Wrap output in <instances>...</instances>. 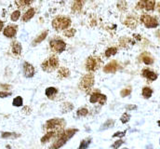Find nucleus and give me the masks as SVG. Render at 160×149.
Masks as SVG:
<instances>
[{
	"mask_svg": "<svg viewBox=\"0 0 160 149\" xmlns=\"http://www.w3.org/2000/svg\"><path fill=\"white\" fill-rule=\"evenodd\" d=\"M78 131V129H68L66 131H62L57 136V139L49 146V149H60L61 147H62L71 138H73L76 135Z\"/></svg>",
	"mask_w": 160,
	"mask_h": 149,
	"instance_id": "f257e3e1",
	"label": "nucleus"
},
{
	"mask_svg": "<svg viewBox=\"0 0 160 149\" xmlns=\"http://www.w3.org/2000/svg\"><path fill=\"white\" fill-rule=\"evenodd\" d=\"M66 126V122L63 118H52L48 119L43 126V130L46 132H54L56 134H60L64 127Z\"/></svg>",
	"mask_w": 160,
	"mask_h": 149,
	"instance_id": "f03ea898",
	"label": "nucleus"
},
{
	"mask_svg": "<svg viewBox=\"0 0 160 149\" xmlns=\"http://www.w3.org/2000/svg\"><path fill=\"white\" fill-rule=\"evenodd\" d=\"M41 67L47 73L53 72L54 70H56L59 67V59H58V57H56L55 55L49 56L47 60H45L42 63Z\"/></svg>",
	"mask_w": 160,
	"mask_h": 149,
	"instance_id": "7ed1b4c3",
	"label": "nucleus"
},
{
	"mask_svg": "<svg viewBox=\"0 0 160 149\" xmlns=\"http://www.w3.org/2000/svg\"><path fill=\"white\" fill-rule=\"evenodd\" d=\"M72 22L68 17H63V16H59L56 17L52 21V26L55 30L61 31V30H66L68 27H70Z\"/></svg>",
	"mask_w": 160,
	"mask_h": 149,
	"instance_id": "20e7f679",
	"label": "nucleus"
},
{
	"mask_svg": "<svg viewBox=\"0 0 160 149\" xmlns=\"http://www.w3.org/2000/svg\"><path fill=\"white\" fill-rule=\"evenodd\" d=\"M94 85V75L92 74H87L83 76L80 81V88L83 90H89Z\"/></svg>",
	"mask_w": 160,
	"mask_h": 149,
	"instance_id": "39448f33",
	"label": "nucleus"
},
{
	"mask_svg": "<svg viewBox=\"0 0 160 149\" xmlns=\"http://www.w3.org/2000/svg\"><path fill=\"white\" fill-rule=\"evenodd\" d=\"M49 47L52 51H54L56 53H61L65 50L66 44L64 41H62L61 39H52L49 42Z\"/></svg>",
	"mask_w": 160,
	"mask_h": 149,
	"instance_id": "423d86ee",
	"label": "nucleus"
},
{
	"mask_svg": "<svg viewBox=\"0 0 160 149\" xmlns=\"http://www.w3.org/2000/svg\"><path fill=\"white\" fill-rule=\"evenodd\" d=\"M141 21L145 25V27H147V28H156L159 24V23L156 17H152V16L146 15V14L142 15L141 17Z\"/></svg>",
	"mask_w": 160,
	"mask_h": 149,
	"instance_id": "0eeeda50",
	"label": "nucleus"
},
{
	"mask_svg": "<svg viewBox=\"0 0 160 149\" xmlns=\"http://www.w3.org/2000/svg\"><path fill=\"white\" fill-rule=\"evenodd\" d=\"M100 64H101V61L99 58L90 56L88 58V60L86 62V69L89 72H93L99 68Z\"/></svg>",
	"mask_w": 160,
	"mask_h": 149,
	"instance_id": "6e6552de",
	"label": "nucleus"
},
{
	"mask_svg": "<svg viewBox=\"0 0 160 149\" xmlns=\"http://www.w3.org/2000/svg\"><path fill=\"white\" fill-rule=\"evenodd\" d=\"M155 0H140L137 4V8L151 11L155 9Z\"/></svg>",
	"mask_w": 160,
	"mask_h": 149,
	"instance_id": "1a4fd4ad",
	"label": "nucleus"
},
{
	"mask_svg": "<svg viewBox=\"0 0 160 149\" xmlns=\"http://www.w3.org/2000/svg\"><path fill=\"white\" fill-rule=\"evenodd\" d=\"M106 101H107V97H106L104 94L100 93V92H98V91L92 93L91 96H90V98H89V102H90L91 104L99 103V104L102 105H105Z\"/></svg>",
	"mask_w": 160,
	"mask_h": 149,
	"instance_id": "9d476101",
	"label": "nucleus"
},
{
	"mask_svg": "<svg viewBox=\"0 0 160 149\" xmlns=\"http://www.w3.org/2000/svg\"><path fill=\"white\" fill-rule=\"evenodd\" d=\"M22 69H23V74H24L25 77L31 78V77H33V76L35 75V72H36V71H35L34 66H33L31 64H29V63H27V62L23 63Z\"/></svg>",
	"mask_w": 160,
	"mask_h": 149,
	"instance_id": "9b49d317",
	"label": "nucleus"
},
{
	"mask_svg": "<svg viewBox=\"0 0 160 149\" xmlns=\"http://www.w3.org/2000/svg\"><path fill=\"white\" fill-rule=\"evenodd\" d=\"M118 69V62L112 61V62H110L109 64H107L104 66L103 71H104V73H115V72H117Z\"/></svg>",
	"mask_w": 160,
	"mask_h": 149,
	"instance_id": "f8f14e48",
	"label": "nucleus"
},
{
	"mask_svg": "<svg viewBox=\"0 0 160 149\" xmlns=\"http://www.w3.org/2000/svg\"><path fill=\"white\" fill-rule=\"evenodd\" d=\"M16 33H17V26H15V25H8V27L5 28L3 34H4L5 37L11 38V37H15Z\"/></svg>",
	"mask_w": 160,
	"mask_h": 149,
	"instance_id": "ddd939ff",
	"label": "nucleus"
},
{
	"mask_svg": "<svg viewBox=\"0 0 160 149\" xmlns=\"http://www.w3.org/2000/svg\"><path fill=\"white\" fill-rule=\"evenodd\" d=\"M142 74L143 77L147 78L150 81H155L158 79V74H156L155 72H153L152 70H149V69H143L142 72Z\"/></svg>",
	"mask_w": 160,
	"mask_h": 149,
	"instance_id": "4468645a",
	"label": "nucleus"
},
{
	"mask_svg": "<svg viewBox=\"0 0 160 149\" xmlns=\"http://www.w3.org/2000/svg\"><path fill=\"white\" fill-rule=\"evenodd\" d=\"M57 93H58V90L54 87H48L46 89V91H45V94L48 99H54Z\"/></svg>",
	"mask_w": 160,
	"mask_h": 149,
	"instance_id": "2eb2a0df",
	"label": "nucleus"
},
{
	"mask_svg": "<svg viewBox=\"0 0 160 149\" xmlns=\"http://www.w3.org/2000/svg\"><path fill=\"white\" fill-rule=\"evenodd\" d=\"M11 49L15 55H20L22 53V45L17 41H13L11 44Z\"/></svg>",
	"mask_w": 160,
	"mask_h": 149,
	"instance_id": "dca6fc26",
	"label": "nucleus"
},
{
	"mask_svg": "<svg viewBox=\"0 0 160 149\" xmlns=\"http://www.w3.org/2000/svg\"><path fill=\"white\" fill-rule=\"evenodd\" d=\"M142 62H143L145 64H147V65H151V64H153V63H154L153 57H152L149 53H147V52H144V53L142 54Z\"/></svg>",
	"mask_w": 160,
	"mask_h": 149,
	"instance_id": "f3484780",
	"label": "nucleus"
},
{
	"mask_svg": "<svg viewBox=\"0 0 160 149\" xmlns=\"http://www.w3.org/2000/svg\"><path fill=\"white\" fill-rule=\"evenodd\" d=\"M84 2H85V0H75V2L73 4V7H72V10L74 12L80 11L82 9V8H83Z\"/></svg>",
	"mask_w": 160,
	"mask_h": 149,
	"instance_id": "a211bd4d",
	"label": "nucleus"
},
{
	"mask_svg": "<svg viewBox=\"0 0 160 149\" xmlns=\"http://www.w3.org/2000/svg\"><path fill=\"white\" fill-rule=\"evenodd\" d=\"M21 136V134L19 133H16V132H2L1 133V137L3 139H16V138H19Z\"/></svg>",
	"mask_w": 160,
	"mask_h": 149,
	"instance_id": "6ab92c4d",
	"label": "nucleus"
},
{
	"mask_svg": "<svg viewBox=\"0 0 160 149\" xmlns=\"http://www.w3.org/2000/svg\"><path fill=\"white\" fill-rule=\"evenodd\" d=\"M35 9L34 8H30V9H28L25 13H24V15L22 16V21L23 22H28L29 20H31L34 16H35Z\"/></svg>",
	"mask_w": 160,
	"mask_h": 149,
	"instance_id": "aec40b11",
	"label": "nucleus"
},
{
	"mask_svg": "<svg viewBox=\"0 0 160 149\" xmlns=\"http://www.w3.org/2000/svg\"><path fill=\"white\" fill-rule=\"evenodd\" d=\"M142 95L145 99H149L153 95V90L149 87H144L142 90Z\"/></svg>",
	"mask_w": 160,
	"mask_h": 149,
	"instance_id": "412c9836",
	"label": "nucleus"
},
{
	"mask_svg": "<svg viewBox=\"0 0 160 149\" xmlns=\"http://www.w3.org/2000/svg\"><path fill=\"white\" fill-rule=\"evenodd\" d=\"M56 136H58V134H56V133H54V132H46V134L41 138V143H42V144H46V143H48L50 139H52V138H54V137H56Z\"/></svg>",
	"mask_w": 160,
	"mask_h": 149,
	"instance_id": "4be33fe9",
	"label": "nucleus"
},
{
	"mask_svg": "<svg viewBox=\"0 0 160 149\" xmlns=\"http://www.w3.org/2000/svg\"><path fill=\"white\" fill-rule=\"evenodd\" d=\"M91 141H92V139H91L90 137L83 139V140L81 141L79 146H78V149H88V146H90V144H91Z\"/></svg>",
	"mask_w": 160,
	"mask_h": 149,
	"instance_id": "5701e85b",
	"label": "nucleus"
},
{
	"mask_svg": "<svg viewBox=\"0 0 160 149\" xmlns=\"http://www.w3.org/2000/svg\"><path fill=\"white\" fill-rule=\"evenodd\" d=\"M115 126V120L114 119H108L106 120L101 127L100 131H105L107 129H110V128H113Z\"/></svg>",
	"mask_w": 160,
	"mask_h": 149,
	"instance_id": "b1692460",
	"label": "nucleus"
},
{
	"mask_svg": "<svg viewBox=\"0 0 160 149\" xmlns=\"http://www.w3.org/2000/svg\"><path fill=\"white\" fill-rule=\"evenodd\" d=\"M58 75L60 78H65V77H68L70 75V71L68 68H65V67H62L59 69L58 71Z\"/></svg>",
	"mask_w": 160,
	"mask_h": 149,
	"instance_id": "393cba45",
	"label": "nucleus"
},
{
	"mask_svg": "<svg viewBox=\"0 0 160 149\" xmlns=\"http://www.w3.org/2000/svg\"><path fill=\"white\" fill-rule=\"evenodd\" d=\"M47 36H48V31H45V32H43L42 34H40L38 37H37L34 41H33V43H32V45L33 46H36V45H38V44H39V43H41L46 37H47Z\"/></svg>",
	"mask_w": 160,
	"mask_h": 149,
	"instance_id": "a878e982",
	"label": "nucleus"
},
{
	"mask_svg": "<svg viewBox=\"0 0 160 149\" xmlns=\"http://www.w3.org/2000/svg\"><path fill=\"white\" fill-rule=\"evenodd\" d=\"M125 23L129 28H135L137 26V21L133 18H128L127 21L125 22Z\"/></svg>",
	"mask_w": 160,
	"mask_h": 149,
	"instance_id": "bb28decb",
	"label": "nucleus"
},
{
	"mask_svg": "<svg viewBox=\"0 0 160 149\" xmlns=\"http://www.w3.org/2000/svg\"><path fill=\"white\" fill-rule=\"evenodd\" d=\"M74 108V105L71 103H64L62 105V113H68Z\"/></svg>",
	"mask_w": 160,
	"mask_h": 149,
	"instance_id": "cd10ccee",
	"label": "nucleus"
},
{
	"mask_svg": "<svg viewBox=\"0 0 160 149\" xmlns=\"http://www.w3.org/2000/svg\"><path fill=\"white\" fill-rule=\"evenodd\" d=\"M12 105L13 106H16V107H20L23 105V100L21 96H17L16 98H14L13 102H12Z\"/></svg>",
	"mask_w": 160,
	"mask_h": 149,
	"instance_id": "c85d7f7f",
	"label": "nucleus"
},
{
	"mask_svg": "<svg viewBox=\"0 0 160 149\" xmlns=\"http://www.w3.org/2000/svg\"><path fill=\"white\" fill-rule=\"evenodd\" d=\"M130 115L128 114V113H124L122 116H121V117H120V120H121V122L123 123V124H126V123H128L129 120H130Z\"/></svg>",
	"mask_w": 160,
	"mask_h": 149,
	"instance_id": "c756f323",
	"label": "nucleus"
},
{
	"mask_svg": "<svg viewBox=\"0 0 160 149\" xmlns=\"http://www.w3.org/2000/svg\"><path fill=\"white\" fill-rule=\"evenodd\" d=\"M117 52H118V49H117V48H109V49H106V51H105V56H106V57H110V56L115 55Z\"/></svg>",
	"mask_w": 160,
	"mask_h": 149,
	"instance_id": "7c9ffc66",
	"label": "nucleus"
},
{
	"mask_svg": "<svg viewBox=\"0 0 160 149\" xmlns=\"http://www.w3.org/2000/svg\"><path fill=\"white\" fill-rule=\"evenodd\" d=\"M88 110L86 107L79 108L78 110V112H77V116H88Z\"/></svg>",
	"mask_w": 160,
	"mask_h": 149,
	"instance_id": "2f4dec72",
	"label": "nucleus"
},
{
	"mask_svg": "<svg viewBox=\"0 0 160 149\" xmlns=\"http://www.w3.org/2000/svg\"><path fill=\"white\" fill-rule=\"evenodd\" d=\"M76 32H77V30H76V29H73V28H71V29L65 30V31L63 32V35L67 37H72L75 36Z\"/></svg>",
	"mask_w": 160,
	"mask_h": 149,
	"instance_id": "473e14b6",
	"label": "nucleus"
},
{
	"mask_svg": "<svg viewBox=\"0 0 160 149\" xmlns=\"http://www.w3.org/2000/svg\"><path fill=\"white\" fill-rule=\"evenodd\" d=\"M125 142L120 138V139H118V141H116V142H114V144L111 146V148H113V149H118L124 144Z\"/></svg>",
	"mask_w": 160,
	"mask_h": 149,
	"instance_id": "72a5a7b5",
	"label": "nucleus"
},
{
	"mask_svg": "<svg viewBox=\"0 0 160 149\" xmlns=\"http://www.w3.org/2000/svg\"><path fill=\"white\" fill-rule=\"evenodd\" d=\"M130 93H131V88H126V89H124V90H121L120 95H121V97H127Z\"/></svg>",
	"mask_w": 160,
	"mask_h": 149,
	"instance_id": "f704fd0d",
	"label": "nucleus"
},
{
	"mask_svg": "<svg viewBox=\"0 0 160 149\" xmlns=\"http://www.w3.org/2000/svg\"><path fill=\"white\" fill-rule=\"evenodd\" d=\"M20 16H21V12L19 11V10H16V11H14L12 14H11V21L12 22H16V21H18L19 20V18H20Z\"/></svg>",
	"mask_w": 160,
	"mask_h": 149,
	"instance_id": "c9c22d12",
	"label": "nucleus"
},
{
	"mask_svg": "<svg viewBox=\"0 0 160 149\" xmlns=\"http://www.w3.org/2000/svg\"><path fill=\"white\" fill-rule=\"evenodd\" d=\"M126 133H127V131H117L116 133H114L113 134V138H117V137H118V138H123L125 135H126Z\"/></svg>",
	"mask_w": 160,
	"mask_h": 149,
	"instance_id": "e433bc0d",
	"label": "nucleus"
},
{
	"mask_svg": "<svg viewBox=\"0 0 160 149\" xmlns=\"http://www.w3.org/2000/svg\"><path fill=\"white\" fill-rule=\"evenodd\" d=\"M33 0H20L19 1V6H22V7H24V6H27V5H30L32 3Z\"/></svg>",
	"mask_w": 160,
	"mask_h": 149,
	"instance_id": "4c0bfd02",
	"label": "nucleus"
},
{
	"mask_svg": "<svg viewBox=\"0 0 160 149\" xmlns=\"http://www.w3.org/2000/svg\"><path fill=\"white\" fill-rule=\"evenodd\" d=\"M11 95L10 92H6V91H0V98H6V97H9Z\"/></svg>",
	"mask_w": 160,
	"mask_h": 149,
	"instance_id": "58836bf2",
	"label": "nucleus"
},
{
	"mask_svg": "<svg viewBox=\"0 0 160 149\" xmlns=\"http://www.w3.org/2000/svg\"><path fill=\"white\" fill-rule=\"evenodd\" d=\"M126 109H127V110H135V109H137V106H136V105H127V106H126Z\"/></svg>",
	"mask_w": 160,
	"mask_h": 149,
	"instance_id": "ea45409f",
	"label": "nucleus"
},
{
	"mask_svg": "<svg viewBox=\"0 0 160 149\" xmlns=\"http://www.w3.org/2000/svg\"><path fill=\"white\" fill-rule=\"evenodd\" d=\"M3 27H4V23H3V22H2V21H0V31L3 29Z\"/></svg>",
	"mask_w": 160,
	"mask_h": 149,
	"instance_id": "a19ab883",
	"label": "nucleus"
},
{
	"mask_svg": "<svg viewBox=\"0 0 160 149\" xmlns=\"http://www.w3.org/2000/svg\"><path fill=\"white\" fill-rule=\"evenodd\" d=\"M146 149H153V148H152V146H151V147H150V146H147V147H146Z\"/></svg>",
	"mask_w": 160,
	"mask_h": 149,
	"instance_id": "79ce46f5",
	"label": "nucleus"
},
{
	"mask_svg": "<svg viewBox=\"0 0 160 149\" xmlns=\"http://www.w3.org/2000/svg\"><path fill=\"white\" fill-rule=\"evenodd\" d=\"M158 126L160 127V120H158Z\"/></svg>",
	"mask_w": 160,
	"mask_h": 149,
	"instance_id": "37998d69",
	"label": "nucleus"
},
{
	"mask_svg": "<svg viewBox=\"0 0 160 149\" xmlns=\"http://www.w3.org/2000/svg\"><path fill=\"white\" fill-rule=\"evenodd\" d=\"M158 11H159V12H160V3H159V4H158Z\"/></svg>",
	"mask_w": 160,
	"mask_h": 149,
	"instance_id": "c03bdc74",
	"label": "nucleus"
},
{
	"mask_svg": "<svg viewBox=\"0 0 160 149\" xmlns=\"http://www.w3.org/2000/svg\"><path fill=\"white\" fill-rule=\"evenodd\" d=\"M159 145H160V138H159Z\"/></svg>",
	"mask_w": 160,
	"mask_h": 149,
	"instance_id": "a18cd8bd",
	"label": "nucleus"
}]
</instances>
